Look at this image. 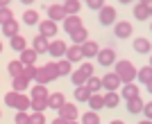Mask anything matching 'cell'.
<instances>
[{"instance_id":"obj_1","label":"cell","mask_w":152,"mask_h":124,"mask_svg":"<svg viewBox=\"0 0 152 124\" xmlns=\"http://www.w3.org/2000/svg\"><path fill=\"white\" fill-rule=\"evenodd\" d=\"M114 72H116V77L121 79V84H132V81L136 79V68H134V63L127 61V59L114 63Z\"/></svg>"},{"instance_id":"obj_2","label":"cell","mask_w":152,"mask_h":124,"mask_svg":"<svg viewBox=\"0 0 152 124\" xmlns=\"http://www.w3.org/2000/svg\"><path fill=\"white\" fill-rule=\"evenodd\" d=\"M89 77H93V63L86 61V63H82V66H80V70H75V72L70 74V81H73L75 86H84Z\"/></svg>"},{"instance_id":"obj_3","label":"cell","mask_w":152,"mask_h":124,"mask_svg":"<svg viewBox=\"0 0 152 124\" xmlns=\"http://www.w3.org/2000/svg\"><path fill=\"white\" fill-rule=\"evenodd\" d=\"M98 20H100V25H114L116 23V7L111 5H104L102 9H98Z\"/></svg>"},{"instance_id":"obj_4","label":"cell","mask_w":152,"mask_h":124,"mask_svg":"<svg viewBox=\"0 0 152 124\" xmlns=\"http://www.w3.org/2000/svg\"><path fill=\"white\" fill-rule=\"evenodd\" d=\"M57 32H59V27H57L55 20H50V18L39 20V34H41V36L50 38V36H57Z\"/></svg>"},{"instance_id":"obj_5","label":"cell","mask_w":152,"mask_h":124,"mask_svg":"<svg viewBox=\"0 0 152 124\" xmlns=\"http://www.w3.org/2000/svg\"><path fill=\"white\" fill-rule=\"evenodd\" d=\"M132 32H134V27H132V23H127V20L114 23V34L118 38H129V36H132Z\"/></svg>"},{"instance_id":"obj_6","label":"cell","mask_w":152,"mask_h":124,"mask_svg":"<svg viewBox=\"0 0 152 124\" xmlns=\"http://www.w3.org/2000/svg\"><path fill=\"white\" fill-rule=\"evenodd\" d=\"M98 61H100V66H104V68H107V66H114L116 63V52L111 48L100 50V52H98Z\"/></svg>"},{"instance_id":"obj_7","label":"cell","mask_w":152,"mask_h":124,"mask_svg":"<svg viewBox=\"0 0 152 124\" xmlns=\"http://www.w3.org/2000/svg\"><path fill=\"white\" fill-rule=\"evenodd\" d=\"M100 81H102V88H104V90H118V88H121V79L116 77V72H107Z\"/></svg>"},{"instance_id":"obj_8","label":"cell","mask_w":152,"mask_h":124,"mask_svg":"<svg viewBox=\"0 0 152 124\" xmlns=\"http://www.w3.org/2000/svg\"><path fill=\"white\" fill-rule=\"evenodd\" d=\"M77 115H80V113H77V106H75V104H68V102H66V104L59 108V118L66 120V122H70V120H77Z\"/></svg>"},{"instance_id":"obj_9","label":"cell","mask_w":152,"mask_h":124,"mask_svg":"<svg viewBox=\"0 0 152 124\" xmlns=\"http://www.w3.org/2000/svg\"><path fill=\"white\" fill-rule=\"evenodd\" d=\"M70 38H73V45H82V43H86V41H89V30H86V27H80V30H75V32H70L68 34Z\"/></svg>"},{"instance_id":"obj_10","label":"cell","mask_w":152,"mask_h":124,"mask_svg":"<svg viewBox=\"0 0 152 124\" xmlns=\"http://www.w3.org/2000/svg\"><path fill=\"white\" fill-rule=\"evenodd\" d=\"M48 45H50V41L45 36H41V34L34 36V41H32V50H34L37 54H45V52H48Z\"/></svg>"},{"instance_id":"obj_11","label":"cell","mask_w":152,"mask_h":124,"mask_svg":"<svg viewBox=\"0 0 152 124\" xmlns=\"http://www.w3.org/2000/svg\"><path fill=\"white\" fill-rule=\"evenodd\" d=\"M102 99H104V106H107V108H116V106L121 104V95H118V90H104Z\"/></svg>"},{"instance_id":"obj_12","label":"cell","mask_w":152,"mask_h":124,"mask_svg":"<svg viewBox=\"0 0 152 124\" xmlns=\"http://www.w3.org/2000/svg\"><path fill=\"white\" fill-rule=\"evenodd\" d=\"M80 27H82V18H80V16H66V18H64V30H66V34L80 30Z\"/></svg>"},{"instance_id":"obj_13","label":"cell","mask_w":152,"mask_h":124,"mask_svg":"<svg viewBox=\"0 0 152 124\" xmlns=\"http://www.w3.org/2000/svg\"><path fill=\"white\" fill-rule=\"evenodd\" d=\"M80 48H82V56H86V59L98 56V52H100V45L95 43V41H86V43H82Z\"/></svg>"},{"instance_id":"obj_14","label":"cell","mask_w":152,"mask_h":124,"mask_svg":"<svg viewBox=\"0 0 152 124\" xmlns=\"http://www.w3.org/2000/svg\"><path fill=\"white\" fill-rule=\"evenodd\" d=\"M37 56L39 54L32 48H25L23 52H20V59H18V61L23 63V66H37Z\"/></svg>"},{"instance_id":"obj_15","label":"cell","mask_w":152,"mask_h":124,"mask_svg":"<svg viewBox=\"0 0 152 124\" xmlns=\"http://www.w3.org/2000/svg\"><path fill=\"white\" fill-rule=\"evenodd\" d=\"M64 12H66V16H77L80 14V9H82V2L80 0H64Z\"/></svg>"},{"instance_id":"obj_16","label":"cell","mask_w":152,"mask_h":124,"mask_svg":"<svg viewBox=\"0 0 152 124\" xmlns=\"http://www.w3.org/2000/svg\"><path fill=\"white\" fill-rule=\"evenodd\" d=\"M66 61H70V63H75V61H82L84 56H82V48L80 45H70V48H66Z\"/></svg>"},{"instance_id":"obj_17","label":"cell","mask_w":152,"mask_h":124,"mask_svg":"<svg viewBox=\"0 0 152 124\" xmlns=\"http://www.w3.org/2000/svg\"><path fill=\"white\" fill-rule=\"evenodd\" d=\"M66 48H68V45L57 38V41H52V43L48 45V54H52V56H64V54H66Z\"/></svg>"},{"instance_id":"obj_18","label":"cell","mask_w":152,"mask_h":124,"mask_svg":"<svg viewBox=\"0 0 152 124\" xmlns=\"http://www.w3.org/2000/svg\"><path fill=\"white\" fill-rule=\"evenodd\" d=\"M134 50H136L139 54H150V50H152V43L148 41V38L139 36V38H134Z\"/></svg>"},{"instance_id":"obj_19","label":"cell","mask_w":152,"mask_h":124,"mask_svg":"<svg viewBox=\"0 0 152 124\" xmlns=\"http://www.w3.org/2000/svg\"><path fill=\"white\" fill-rule=\"evenodd\" d=\"M139 95H141V88L136 86L134 81L132 84H123V99H125V102L132 99V97H139Z\"/></svg>"},{"instance_id":"obj_20","label":"cell","mask_w":152,"mask_h":124,"mask_svg":"<svg viewBox=\"0 0 152 124\" xmlns=\"http://www.w3.org/2000/svg\"><path fill=\"white\" fill-rule=\"evenodd\" d=\"M48 18L55 20V23H57V20H64V18H66L64 7L61 5H50V7H48Z\"/></svg>"},{"instance_id":"obj_21","label":"cell","mask_w":152,"mask_h":124,"mask_svg":"<svg viewBox=\"0 0 152 124\" xmlns=\"http://www.w3.org/2000/svg\"><path fill=\"white\" fill-rule=\"evenodd\" d=\"M66 104V97H64L61 93H52V95H48V108H61V106Z\"/></svg>"},{"instance_id":"obj_22","label":"cell","mask_w":152,"mask_h":124,"mask_svg":"<svg viewBox=\"0 0 152 124\" xmlns=\"http://www.w3.org/2000/svg\"><path fill=\"white\" fill-rule=\"evenodd\" d=\"M27 86H30V81H27L23 74H18V77H12V90H16V93H23V90H27Z\"/></svg>"},{"instance_id":"obj_23","label":"cell","mask_w":152,"mask_h":124,"mask_svg":"<svg viewBox=\"0 0 152 124\" xmlns=\"http://www.w3.org/2000/svg\"><path fill=\"white\" fill-rule=\"evenodd\" d=\"M143 104H145V102L141 99V95H139V97H132V99H127V111L136 115V113L143 111Z\"/></svg>"},{"instance_id":"obj_24","label":"cell","mask_w":152,"mask_h":124,"mask_svg":"<svg viewBox=\"0 0 152 124\" xmlns=\"http://www.w3.org/2000/svg\"><path fill=\"white\" fill-rule=\"evenodd\" d=\"M2 34H5V36H18V23H16V20H7L5 25H2Z\"/></svg>"},{"instance_id":"obj_25","label":"cell","mask_w":152,"mask_h":124,"mask_svg":"<svg viewBox=\"0 0 152 124\" xmlns=\"http://www.w3.org/2000/svg\"><path fill=\"white\" fill-rule=\"evenodd\" d=\"M134 18H139V20L150 18V5H143V2H139V5L134 7Z\"/></svg>"},{"instance_id":"obj_26","label":"cell","mask_w":152,"mask_h":124,"mask_svg":"<svg viewBox=\"0 0 152 124\" xmlns=\"http://www.w3.org/2000/svg\"><path fill=\"white\" fill-rule=\"evenodd\" d=\"M89 106H91V111H100V108H104V99H102V95L100 93H93L89 97Z\"/></svg>"},{"instance_id":"obj_27","label":"cell","mask_w":152,"mask_h":124,"mask_svg":"<svg viewBox=\"0 0 152 124\" xmlns=\"http://www.w3.org/2000/svg\"><path fill=\"white\" fill-rule=\"evenodd\" d=\"M80 124H100V115L95 111H86L82 118H80Z\"/></svg>"},{"instance_id":"obj_28","label":"cell","mask_w":152,"mask_h":124,"mask_svg":"<svg viewBox=\"0 0 152 124\" xmlns=\"http://www.w3.org/2000/svg\"><path fill=\"white\" fill-rule=\"evenodd\" d=\"M91 90L86 86H75V99L77 102H89V97H91Z\"/></svg>"},{"instance_id":"obj_29","label":"cell","mask_w":152,"mask_h":124,"mask_svg":"<svg viewBox=\"0 0 152 124\" xmlns=\"http://www.w3.org/2000/svg\"><path fill=\"white\" fill-rule=\"evenodd\" d=\"M48 95H50V93H48V88L41 86V84H37V86L32 88V97L30 99H45Z\"/></svg>"},{"instance_id":"obj_30","label":"cell","mask_w":152,"mask_h":124,"mask_svg":"<svg viewBox=\"0 0 152 124\" xmlns=\"http://www.w3.org/2000/svg\"><path fill=\"white\" fill-rule=\"evenodd\" d=\"M84 86L89 88L91 93H98V90H102V81H100V77H89Z\"/></svg>"},{"instance_id":"obj_31","label":"cell","mask_w":152,"mask_h":124,"mask_svg":"<svg viewBox=\"0 0 152 124\" xmlns=\"http://www.w3.org/2000/svg\"><path fill=\"white\" fill-rule=\"evenodd\" d=\"M30 106H32V99L27 97V95L20 93V95H18V99H16V111H27Z\"/></svg>"},{"instance_id":"obj_32","label":"cell","mask_w":152,"mask_h":124,"mask_svg":"<svg viewBox=\"0 0 152 124\" xmlns=\"http://www.w3.org/2000/svg\"><path fill=\"white\" fill-rule=\"evenodd\" d=\"M34 81L41 84V86L50 84V74H48V70H45V68H37V77H34Z\"/></svg>"},{"instance_id":"obj_33","label":"cell","mask_w":152,"mask_h":124,"mask_svg":"<svg viewBox=\"0 0 152 124\" xmlns=\"http://www.w3.org/2000/svg\"><path fill=\"white\" fill-rule=\"evenodd\" d=\"M136 77L141 79V84H148V81L152 79V68L150 66H143L141 70H136Z\"/></svg>"},{"instance_id":"obj_34","label":"cell","mask_w":152,"mask_h":124,"mask_svg":"<svg viewBox=\"0 0 152 124\" xmlns=\"http://www.w3.org/2000/svg\"><path fill=\"white\" fill-rule=\"evenodd\" d=\"M25 48H27V41L20 36V34H18V36H12V50H18V52H23Z\"/></svg>"},{"instance_id":"obj_35","label":"cell","mask_w":152,"mask_h":124,"mask_svg":"<svg viewBox=\"0 0 152 124\" xmlns=\"http://www.w3.org/2000/svg\"><path fill=\"white\" fill-rule=\"evenodd\" d=\"M23 68H25V66H23L20 61H12L9 66H7V70H9V74H12V77H18V74H23Z\"/></svg>"},{"instance_id":"obj_36","label":"cell","mask_w":152,"mask_h":124,"mask_svg":"<svg viewBox=\"0 0 152 124\" xmlns=\"http://www.w3.org/2000/svg\"><path fill=\"white\" fill-rule=\"evenodd\" d=\"M30 108H32V111H37V113H43L45 108H48V97H45V99H32Z\"/></svg>"},{"instance_id":"obj_37","label":"cell","mask_w":152,"mask_h":124,"mask_svg":"<svg viewBox=\"0 0 152 124\" xmlns=\"http://www.w3.org/2000/svg\"><path fill=\"white\" fill-rule=\"evenodd\" d=\"M57 70H59V77H61V74H68V72H73V63L61 59V61H57Z\"/></svg>"},{"instance_id":"obj_38","label":"cell","mask_w":152,"mask_h":124,"mask_svg":"<svg viewBox=\"0 0 152 124\" xmlns=\"http://www.w3.org/2000/svg\"><path fill=\"white\" fill-rule=\"evenodd\" d=\"M23 20H25L27 25H37L39 23V14L34 12V9H27V12L23 14Z\"/></svg>"},{"instance_id":"obj_39","label":"cell","mask_w":152,"mask_h":124,"mask_svg":"<svg viewBox=\"0 0 152 124\" xmlns=\"http://www.w3.org/2000/svg\"><path fill=\"white\" fill-rule=\"evenodd\" d=\"M20 93H16V90H9V93L5 95V104L9 106V108H16V99H18Z\"/></svg>"},{"instance_id":"obj_40","label":"cell","mask_w":152,"mask_h":124,"mask_svg":"<svg viewBox=\"0 0 152 124\" xmlns=\"http://www.w3.org/2000/svg\"><path fill=\"white\" fill-rule=\"evenodd\" d=\"M43 68L48 70V74H50V81H55V79H57V77H59L57 63H52V61H48V63H45V66H43Z\"/></svg>"},{"instance_id":"obj_41","label":"cell","mask_w":152,"mask_h":124,"mask_svg":"<svg viewBox=\"0 0 152 124\" xmlns=\"http://www.w3.org/2000/svg\"><path fill=\"white\" fill-rule=\"evenodd\" d=\"M12 18H14L12 9L9 7H0V25H5L7 20H12Z\"/></svg>"},{"instance_id":"obj_42","label":"cell","mask_w":152,"mask_h":124,"mask_svg":"<svg viewBox=\"0 0 152 124\" xmlns=\"http://www.w3.org/2000/svg\"><path fill=\"white\" fill-rule=\"evenodd\" d=\"M14 122H16V124H30V113H27V111H16Z\"/></svg>"},{"instance_id":"obj_43","label":"cell","mask_w":152,"mask_h":124,"mask_svg":"<svg viewBox=\"0 0 152 124\" xmlns=\"http://www.w3.org/2000/svg\"><path fill=\"white\" fill-rule=\"evenodd\" d=\"M37 68L39 66H25V68H23V77H25L27 81H32L34 77H37Z\"/></svg>"},{"instance_id":"obj_44","label":"cell","mask_w":152,"mask_h":124,"mask_svg":"<svg viewBox=\"0 0 152 124\" xmlns=\"http://www.w3.org/2000/svg\"><path fill=\"white\" fill-rule=\"evenodd\" d=\"M30 124H45V115H43V113L32 111L30 113Z\"/></svg>"},{"instance_id":"obj_45","label":"cell","mask_w":152,"mask_h":124,"mask_svg":"<svg viewBox=\"0 0 152 124\" xmlns=\"http://www.w3.org/2000/svg\"><path fill=\"white\" fill-rule=\"evenodd\" d=\"M86 7H91V9H95V12H98V9H102V7H104V0H86Z\"/></svg>"},{"instance_id":"obj_46","label":"cell","mask_w":152,"mask_h":124,"mask_svg":"<svg viewBox=\"0 0 152 124\" xmlns=\"http://www.w3.org/2000/svg\"><path fill=\"white\" fill-rule=\"evenodd\" d=\"M143 113H145V120H150V122H152V102L143 104Z\"/></svg>"},{"instance_id":"obj_47","label":"cell","mask_w":152,"mask_h":124,"mask_svg":"<svg viewBox=\"0 0 152 124\" xmlns=\"http://www.w3.org/2000/svg\"><path fill=\"white\" fill-rule=\"evenodd\" d=\"M52 124H66V120H61V118H57V120H52Z\"/></svg>"},{"instance_id":"obj_48","label":"cell","mask_w":152,"mask_h":124,"mask_svg":"<svg viewBox=\"0 0 152 124\" xmlns=\"http://www.w3.org/2000/svg\"><path fill=\"white\" fill-rule=\"evenodd\" d=\"M9 2L12 0H0V7H9Z\"/></svg>"},{"instance_id":"obj_49","label":"cell","mask_w":152,"mask_h":124,"mask_svg":"<svg viewBox=\"0 0 152 124\" xmlns=\"http://www.w3.org/2000/svg\"><path fill=\"white\" fill-rule=\"evenodd\" d=\"M145 86H148V93H152V79H150V81H148Z\"/></svg>"},{"instance_id":"obj_50","label":"cell","mask_w":152,"mask_h":124,"mask_svg":"<svg viewBox=\"0 0 152 124\" xmlns=\"http://www.w3.org/2000/svg\"><path fill=\"white\" fill-rule=\"evenodd\" d=\"M109 124H125V122H123V120H111Z\"/></svg>"},{"instance_id":"obj_51","label":"cell","mask_w":152,"mask_h":124,"mask_svg":"<svg viewBox=\"0 0 152 124\" xmlns=\"http://www.w3.org/2000/svg\"><path fill=\"white\" fill-rule=\"evenodd\" d=\"M20 2H23V5H32V2H34V0H20Z\"/></svg>"},{"instance_id":"obj_52","label":"cell","mask_w":152,"mask_h":124,"mask_svg":"<svg viewBox=\"0 0 152 124\" xmlns=\"http://www.w3.org/2000/svg\"><path fill=\"white\" fill-rule=\"evenodd\" d=\"M139 2H143V5H152V0H139Z\"/></svg>"},{"instance_id":"obj_53","label":"cell","mask_w":152,"mask_h":124,"mask_svg":"<svg viewBox=\"0 0 152 124\" xmlns=\"http://www.w3.org/2000/svg\"><path fill=\"white\" fill-rule=\"evenodd\" d=\"M136 124H152L150 120H143V122H136Z\"/></svg>"},{"instance_id":"obj_54","label":"cell","mask_w":152,"mask_h":124,"mask_svg":"<svg viewBox=\"0 0 152 124\" xmlns=\"http://www.w3.org/2000/svg\"><path fill=\"white\" fill-rule=\"evenodd\" d=\"M66 124H80V122H77V120H70V122H66Z\"/></svg>"},{"instance_id":"obj_55","label":"cell","mask_w":152,"mask_h":124,"mask_svg":"<svg viewBox=\"0 0 152 124\" xmlns=\"http://www.w3.org/2000/svg\"><path fill=\"white\" fill-rule=\"evenodd\" d=\"M118 2H123V5H127V2H132V0H118Z\"/></svg>"},{"instance_id":"obj_56","label":"cell","mask_w":152,"mask_h":124,"mask_svg":"<svg viewBox=\"0 0 152 124\" xmlns=\"http://www.w3.org/2000/svg\"><path fill=\"white\" fill-rule=\"evenodd\" d=\"M150 68H152V54H150Z\"/></svg>"},{"instance_id":"obj_57","label":"cell","mask_w":152,"mask_h":124,"mask_svg":"<svg viewBox=\"0 0 152 124\" xmlns=\"http://www.w3.org/2000/svg\"><path fill=\"white\" fill-rule=\"evenodd\" d=\"M150 18H152V5H150Z\"/></svg>"},{"instance_id":"obj_58","label":"cell","mask_w":152,"mask_h":124,"mask_svg":"<svg viewBox=\"0 0 152 124\" xmlns=\"http://www.w3.org/2000/svg\"><path fill=\"white\" fill-rule=\"evenodd\" d=\"M0 52H2V41H0Z\"/></svg>"},{"instance_id":"obj_59","label":"cell","mask_w":152,"mask_h":124,"mask_svg":"<svg viewBox=\"0 0 152 124\" xmlns=\"http://www.w3.org/2000/svg\"><path fill=\"white\" fill-rule=\"evenodd\" d=\"M150 30H152V23H150Z\"/></svg>"},{"instance_id":"obj_60","label":"cell","mask_w":152,"mask_h":124,"mask_svg":"<svg viewBox=\"0 0 152 124\" xmlns=\"http://www.w3.org/2000/svg\"><path fill=\"white\" fill-rule=\"evenodd\" d=\"M0 115H2V111H0Z\"/></svg>"},{"instance_id":"obj_61","label":"cell","mask_w":152,"mask_h":124,"mask_svg":"<svg viewBox=\"0 0 152 124\" xmlns=\"http://www.w3.org/2000/svg\"><path fill=\"white\" fill-rule=\"evenodd\" d=\"M80 2H82V0H80Z\"/></svg>"}]
</instances>
